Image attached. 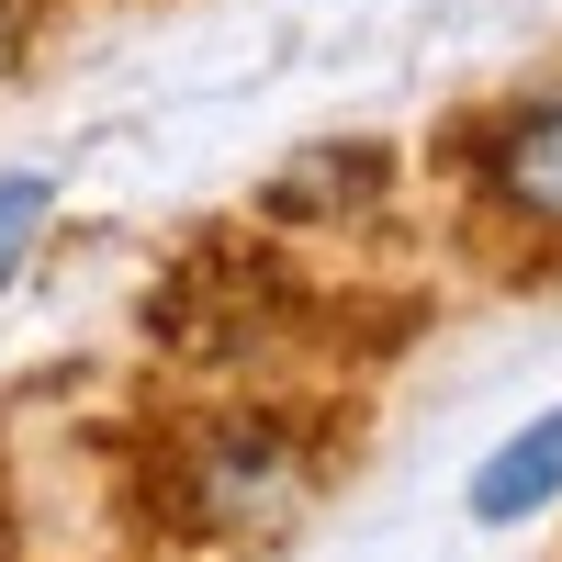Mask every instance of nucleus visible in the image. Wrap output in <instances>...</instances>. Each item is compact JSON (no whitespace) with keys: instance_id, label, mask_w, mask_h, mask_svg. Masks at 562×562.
<instances>
[{"instance_id":"nucleus-1","label":"nucleus","mask_w":562,"mask_h":562,"mask_svg":"<svg viewBox=\"0 0 562 562\" xmlns=\"http://www.w3.org/2000/svg\"><path fill=\"white\" fill-rule=\"evenodd\" d=\"M293 506H304V450L281 428H214L192 461H180V518L192 529L248 540V529H281Z\"/></svg>"},{"instance_id":"nucleus-2","label":"nucleus","mask_w":562,"mask_h":562,"mask_svg":"<svg viewBox=\"0 0 562 562\" xmlns=\"http://www.w3.org/2000/svg\"><path fill=\"white\" fill-rule=\"evenodd\" d=\"M484 203L540 225V237H562V90L484 135Z\"/></svg>"},{"instance_id":"nucleus-3","label":"nucleus","mask_w":562,"mask_h":562,"mask_svg":"<svg viewBox=\"0 0 562 562\" xmlns=\"http://www.w3.org/2000/svg\"><path fill=\"white\" fill-rule=\"evenodd\" d=\"M551 495H562V405L529 416V428L473 473V518H484V529H518V518H540Z\"/></svg>"},{"instance_id":"nucleus-4","label":"nucleus","mask_w":562,"mask_h":562,"mask_svg":"<svg viewBox=\"0 0 562 562\" xmlns=\"http://www.w3.org/2000/svg\"><path fill=\"white\" fill-rule=\"evenodd\" d=\"M45 203H57V192H45V169H12V180H0V281L23 270V248H34Z\"/></svg>"}]
</instances>
